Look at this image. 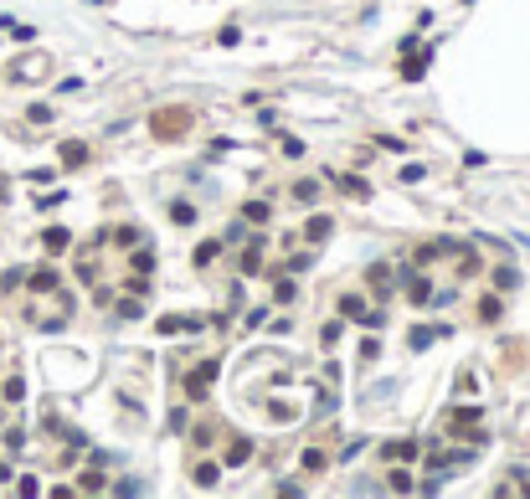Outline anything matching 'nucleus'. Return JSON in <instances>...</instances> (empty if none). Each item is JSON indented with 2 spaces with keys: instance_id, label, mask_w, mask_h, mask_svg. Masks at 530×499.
<instances>
[{
  "instance_id": "nucleus-1",
  "label": "nucleus",
  "mask_w": 530,
  "mask_h": 499,
  "mask_svg": "<svg viewBox=\"0 0 530 499\" xmlns=\"http://www.w3.org/2000/svg\"><path fill=\"white\" fill-rule=\"evenodd\" d=\"M186 129H191V108H165V114L149 119V134L154 139H175V134H186Z\"/></svg>"
},
{
  "instance_id": "nucleus-2",
  "label": "nucleus",
  "mask_w": 530,
  "mask_h": 499,
  "mask_svg": "<svg viewBox=\"0 0 530 499\" xmlns=\"http://www.w3.org/2000/svg\"><path fill=\"white\" fill-rule=\"evenodd\" d=\"M340 314H345V319H361V324H371V330L381 324V309H371V304H366L361 294H345V299H340Z\"/></svg>"
},
{
  "instance_id": "nucleus-3",
  "label": "nucleus",
  "mask_w": 530,
  "mask_h": 499,
  "mask_svg": "<svg viewBox=\"0 0 530 499\" xmlns=\"http://www.w3.org/2000/svg\"><path fill=\"white\" fill-rule=\"evenodd\" d=\"M216 371H222V360H201V365H196V371H191L186 392H191V397H206V386L216 381Z\"/></svg>"
},
{
  "instance_id": "nucleus-4",
  "label": "nucleus",
  "mask_w": 530,
  "mask_h": 499,
  "mask_svg": "<svg viewBox=\"0 0 530 499\" xmlns=\"http://www.w3.org/2000/svg\"><path fill=\"white\" fill-rule=\"evenodd\" d=\"M191 479H196V489H216L222 484V463H211V458H201L191 468Z\"/></svg>"
},
{
  "instance_id": "nucleus-5",
  "label": "nucleus",
  "mask_w": 530,
  "mask_h": 499,
  "mask_svg": "<svg viewBox=\"0 0 530 499\" xmlns=\"http://www.w3.org/2000/svg\"><path fill=\"white\" fill-rule=\"evenodd\" d=\"M248 458H253V443H248V438H227L222 463H227V468H237V463H248Z\"/></svg>"
},
{
  "instance_id": "nucleus-6",
  "label": "nucleus",
  "mask_w": 530,
  "mask_h": 499,
  "mask_svg": "<svg viewBox=\"0 0 530 499\" xmlns=\"http://www.w3.org/2000/svg\"><path fill=\"white\" fill-rule=\"evenodd\" d=\"M329 227H335L329 216H309V222H304V242H309V247H319L324 237H329Z\"/></svg>"
},
{
  "instance_id": "nucleus-7",
  "label": "nucleus",
  "mask_w": 530,
  "mask_h": 499,
  "mask_svg": "<svg viewBox=\"0 0 530 499\" xmlns=\"http://www.w3.org/2000/svg\"><path fill=\"white\" fill-rule=\"evenodd\" d=\"M57 284H62V278H57V268H36V273L26 278V289H31V294H52Z\"/></svg>"
},
{
  "instance_id": "nucleus-8",
  "label": "nucleus",
  "mask_w": 530,
  "mask_h": 499,
  "mask_svg": "<svg viewBox=\"0 0 530 499\" xmlns=\"http://www.w3.org/2000/svg\"><path fill=\"white\" fill-rule=\"evenodd\" d=\"M68 242H73L68 227H47V232H41V247H47V252H68Z\"/></svg>"
},
{
  "instance_id": "nucleus-9",
  "label": "nucleus",
  "mask_w": 530,
  "mask_h": 499,
  "mask_svg": "<svg viewBox=\"0 0 530 499\" xmlns=\"http://www.w3.org/2000/svg\"><path fill=\"white\" fill-rule=\"evenodd\" d=\"M499 314H504V299H499V294H484V299H479V319H484V324H499Z\"/></svg>"
},
{
  "instance_id": "nucleus-10",
  "label": "nucleus",
  "mask_w": 530,
  "mask_h": 499,
  "mask_svg": "<svg viewBox=\"0 0 530 499\" xmlns=\"http://www.w3.org/2000/svg\"><path fill=\"white\" fill-rule=\"evenodd\" d=\"M381 453H386L391 463H407V458H417V438H402V443H386Z\"/></svg>"
},
{
  "instance_id": "nucleus-11",
  "label": "nucleus",
  "mask_w": 530,
  "mask_h": 499,
  "mask_svg": "<svg viewBox=\"0 0 530 499\" xmlns=\"http://www.w3.org/2000/svg\"><path fill=\"white\" fill-rule=\"evenodd\" d=\"M78 489H83V494H103V489H108V479H103V468H98V463H93V468H83V479H78Z\"/></svg>"
},
{
  "instance_id": "nucleus-12",
  "label": "nucleus",
  "mask_w": 530,
  "mask_h": 499,
  "mask_svg": "<svg viewBox=\"0 0 530 499\" xmlns=\"http://www.w3.org/2000/svg\"><path fill=\"white\" fill-rule=\"evenodd\" d=\"M154 330H160V335H181V330H196V319H186V314H165V319H154Z\"/></svg>"
},
{
  "instance_id": "nucleus-13",
  "label": "nucleus",
  "mask_w": 530,
  "mask_h": 499,
  "mask_svg": "<svg viewBox=\"0 0 530 499\" xmlns=\"http://www.w3.org/2000/svg\"><path fill=\"white\" fill-rule=\"evenodd\" d=\"M402 284H407V299H412V304H428V299H433V284H428V278H412V273H407Z\"/></svg>"
},
{
  "instance_id": "nucleus-14",
  "label": "nucleus",
  "mask_w": 530,
  "mask_h": 499,
  "mask_svg": "<svg viewBox=\"0 0 530 499\" xmlns=\"http://www.w3.org/2000/svg\"><path fill=\"white\" fill-rule=\"evenodd\" d=\"M78 165H88V149L68 139V144H62V170H78Z\"/></svg>"
},
{
  "instance_id": "nucleus-15",
  "label": "nucleus",
  "mask_w": 530,
  "mask_h": 499,
  "mask_svg": "<svg viewBox=\"0 0 530 499\" xmlns=\"http://www.w3.org/2000/svg\"><path fill=\"white\" fill-rule=\"evenodd\" d=\"M448 422H453V427H484V412H479V407H458Z\"/></svg>"
},
{
  "instance_id": "nucleus-16",
  "label": "nucleus",
  "mask_w": 530,
  "mask_h": 499,
  "mask_svg": "<svg viewBox=\"0 0 530 499\" xmlns=\"http://www.w3.org/2000/svg\"><path fill=\"white\" fill-rule=\"evenodd\" d=\"M242 273H248V278H253V273H263V237H258L248 252H242Z\"/></svg>"
},
{
  "instance_id": "nucleus-17",
  "label": "nucleus",
  "mask_w": 530,
  "mask_h": 499,
  "mask_svg": "<svg viewBox=\"0 0 530 499\" xmlns=\"http://www.w3.org/2000/svg\"><path fill=\"white\" fill-rule=\"evenodd\" d=\"M438 335H443V330H428V324H417V330L407 335V345H412V350H428V345H433Z\"/></svg>"
},
{
  "instance_id": "nucleus-18",
  "label": "nucleus",
  "mask_w": 530,
  "mask_h": 499,
  "mask_svg": "<svg viewBox=\"0 0 530 499\" xmlns=\"http://www.w3.org/2000/svg\"><path fill=\"white\" fill-rule=\"evenodd\" d=\"M428 62H433L428 52H417L412 62H402V77H407V82H417V77H423V73H428Z\"/></svg>"
},
{
  "instance_id": "nucleus-19",
  "label": "nucleus",
  "mask_w": 530,
  "mask_h": 499,
  "mask_svg": "<svg viewBox=\"0 0 530 499\" xmlns=\"http://www.w3.org/2000/svg\"><path fill=\"white\" fill-rule=\"evenodd\" d=\"M340 191H345L350 201H366V196H371V186H366V181H356V176H340Z\"/></svg>"
},
{
  "instance_id": "nucleus-20",
  "label": "nucleus",
  "mask_w": 530,
  "mask_h": 499,
  "mask_svg": "<svg viewBox=\"0 0 530 499\" xmlns=\"http://www.w3.org/2000/svg\"><path fill=\"white\" fill-rule=\"evenodd\" d=\"M329 468V453H319V448H304V473H324Z\"/></svg>"
},
{
  "instance_id": "nucleus-21",
  "label": "nucleus",
  "mask_w": 530,
  "mask_h": 499,
  "mask_svg": "<svg viewBox=\"0 0 530 499\" xmlns=\"http://www.w3.org/2000/svg\"><path fill=\"white\" fill-rule=\"evenodd\" d=\"M371 289H376L381 299L391 294V273H386V263H376V268H371Z\"/></svg>"
},
{
  "instance_id": "nucleus-22",
  "label": "nucleus",
  "mask_w": 530,
  "mask_h": 499,
  "mask_svg": "<svg viewBox=\"0 0 530 499\" xmlns=\"http://www.w3.org/2000/svg\"><path fill=\"white\" fill-rule=\"evenodd\" d=\"M129 268H134V273H154V252H144V247L134 242V257H129Z\"/></svg>"
},
{
  "instance_id": "nucleus-23",
  "label": "nucleus",
  "mask_w": 530,
  "mask_h": 499,
  "mask_svg": "<svg viewBox=\"0 0 530 499\" xmlns=\"http://www.w3.org/2000/svg\"><path fill=\"white\" fill-rule=\"evenodd\" d=\"M242 216H248V222H268L273 206H268V201H248V206H242Z\"/></svg>"
},
{
  "instance_id": "nucleus-24",
  "label": "nucleus",
  "mask_w": 530,
  "mask_h": 499,
  "mask_svg": "<svg viewBox=\"0 0 530 499\" xmlns=\"http://www.w3.org/2000/svg\"><path fill=\"white\" fill-rule=\"evenodd\" d=\"M515 284H520V273H515V268H494V289H499V294H510Z\"/></svg>"
},
{
  "instance_id": "nucleus-25",
  "label": "nucleus",
  "mask_w": 530,
  "mask_h": 499,
  "mask_svg": "<svg viewBox=\"0 0 530 499\" xmlns=\"http://www.w3.org/2000/svg\"><path fill=\"white\" fill-rule=\"evenodd\" d=\"M268 412H273V422H294V417H299L294 402H268Z\"/></svg>"
},
{
  "instance_id": "nucleus-26",
  "label": "nucleus",
  "mask_w": 530,
  "mask_h": 499,
  "mask_svg": "<svg viewBox=\"0 0 530 499\" xmlns=\"http://www.w3.org/2000/svg\"><path fill=\"white\" fill-rule=\"evenodd\" d=\"M170 216H175L181 227H196V206H191V201H175V206H170Z\"/></svg>"
},
{
  "instance_id": "nucleus-27",
  "label": "nucleus",
  "mask_w": 530,
  "mask_h": 499,
  "mask_svg": "<svg viewBox=\"0 0 530 499\" xmlns=\"http://www.w3.org/2000/svg\"><path fill=\"white\" fill-rule=\"evenodd\" d=\"M0 397H6V402H21V397H26V381H21V376H11L6 386H0Z\"/></svg>"
},
{
  "instance_id": "nucleus-28",
  "label": "nucleus",
  "mask_w": 530,
  "mask_h": 499,
  "mask_svg": "<svg viewBox=\"0 0 530 499\" xmlns=\"http://www.w3.org/2000/svg\"><path fill=\"white\" fill-rule=\"evenodd\" d=\"M216 252H222V242H201V247H196V268H206V263H216Z\"/></svg>"
},
{
  "instance_id": "nucleus-29",
  "label": "nucleus",
  "mask_w": 530,
  "mask_h": 499,
  "mask_svg": "<svg viewBox=\"0 0 530 499\" xmlns=\"http://www.w3.org/2000/svg\"><path fill=\"white\" fill-rule=\"evenodd\" d=\"M119 314H124V319H139V314H144V304H139V294H129V299H119Z\"/></svg>"
},
{
  "instance_id": "nucleus-30",
  "label": "nucleus",
  "mask_w": 530,
  "mask_h": 499,
  "mask_svg": "<svg viewBox=\"0 0 530 499\" xmlns=\"http://www.w3.org/2000/svg\"><path fill=\"white\" fill-rule=\"evenodd\" d=\"M294 201H304V206L319 201V186H314V181H299V186H294Z\"/></svg>"
},
{
  "instance_id": "nucleus-31",
  "label": "nucleus",
  "mask_w": 530,
  "mask_h": 499,
  "mask_svg": "<svg viewBox=\"0 0 530 499\" xmlns=\"http://www.w3.org/2000/svg\"><path fill=\"white\" fill-rule=\"evenodd\" d=\"M386 484H391L396 494H407V489H412V479H407V468H391V473H386Z\"/></svg>"
},
{
  "instance_id": "nucleus-32",
  "label": "nucleus",
  "mask_w": 530,
  "mask_h": 499,
  "mask_svg": "<svg viewBox=\"0 0 530 499\" xmlns=\"http://www.w3.org/2000/svg\"><path fill=\"white\" fill-rule=\"evenodd\" d=\"M78 278H83V284H98V263H93V257H83V263H78Z\"/></svg>"
},
{
  "instance_id": "nucleus-33",
  "label": "nucleus",
  "mask_w": 530,
  "mask_h": 499,
  "mask_svg": "<svg viewBox=\"0 0 530 499\" xmlns=\"http://www.w3.org/2000/svg\"><path fill=\"white\" fill-rule=\"evenodd\" d=\"M26 119H31V124H52V108H47V103H31Z\"/></svg>"
},
{
  "instance_id": "nucleus-34",
  "label": "nucleus",
  "mask_w": 530,
  "mask_h": 499,
  "mask_svg": "<svg viewBox=\"0 0 530 499\" xmlns=\"http://www.w3.org/2000/svg\"><path fill=\"white\" fill-rule=\"evenodd\" d=\"M191 438H196V448H211V438H216V427H196Z\"/></svg>"
},
{
  "instance_id": "nucleus-35",
  "label": "nucleus",
  "mask_w": 530,
  "mask_h": 499,
  "mask_svg": "<svg viewBox=\"0 0 530 499\" xmlns=\"http://www.w3.org/2000/svg\"><path fill=\"white\" fill-rule=\"evenodd\" d=\"M309 263H314V257H309V252H294V257H289V273H304Z\"/></svg>"
},
{
  "instance_id": "nucleus-36",
  "label": "nucleus",
  "mask_w": 530,
  "mask_h": 499,
  "mask_svg": "<svg viewBox=\"0 0 530 499\" xmlns=\"http://www.w3.org/2000/svg\"><path fill=\"white\" fill-rule=\"evenodd\" d=\"M216 41H222V47H237V41H242V31H237V26H222V36H216Z\"/></svg>"
},
{
  "instance_id": "nucleus-37",
  "label": "nucleus",
  "mask_w": 530,
  "mask_h": 499,
  "mask_svg": "<svg viewBox=\"0 0 530 499\" xmlns=\"http://www.w3.org/2000/svg\"><path fill=\"white\" fill-rule=\"evenodd\" d=\"M6 479H11V463H0V484H6Z\"/></svg>"
}]
</instances>
